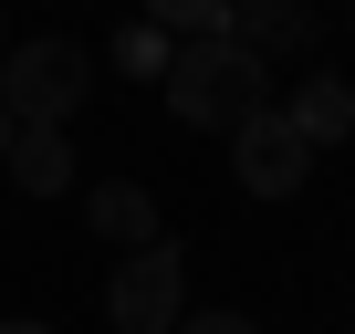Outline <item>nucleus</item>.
I'll return each mask as SVG.
<instances>
[{"instance_id":"f257e3e1","label":"nucleus","mask_w":355,"mask_h":334,"mask_svg":"<svg viewBox=\"0 0 355 334\" xmlns=\"http://www.w3.org/2000/svg\"><path fill=\"white\" fill-rule=\"evenodd\" d=\"M157 84H167V115H178V125H199V136H230L251 105H272V63L241 53L230 32H189V42L167 53Z\"/></svg>"},{"instance_id":"f03ea898","label":"nucleus","mask_w":355,"mask_h":334,"mask_svg":"<svg viewBox=\"0 0 355 334\" xmlns=\"http://www.w3.org/2000/svg\"><path fill=\"white\" fill-rule=\"evenodd\" d=\"M94 94V53L42 32V42H0V115L11 125H73Z\"/></svg>"},{"instance_id":"7ed1b4c3","label":"nucleus","mask_w":355,"mask_h":334,"mask_svg":"<svg viewBox=\"0 0 355 334\" xmlns=\"http://www.w3.org/2000/svg\"><path fill=\"white\" fill-rule=\"evenodd\" d=\"M105 313H115V334H167L178 313H189V261H178L167 240H136L115 261V282H105Z\"/></svg>"},{"instance_id":"20e7f679","label":"nucleus","mask_w":355,"mask_h":334,"mask_svg":"<svg viewBox=\"0 0 355 334\" xmlns=\"http://www.w3.org/2000/svg\"><path fill=\"white\" fill-rule=\"evenodd\" d=\"M230 167H241V188H251V199H293V188L313 178V146L293 136L282 105H251V115L230 125Z\"/></svg>"},{"instance_id":"39448f33","label":"nucleus","mask_w":355,"mask_h":334,"mask_svg":"<svg viewBox=\"0 0 355 334\" xmlns=\"http://www.w3.org/2000/svg\"><path fill=\"white\" fill-rule=\"evenodd\" d=\"M220 32H230L241 53H261V63H313V42H324L313 0H230Z\"/></svg>"},{"instance_id":"423d86ee","label":"nucleus","mask_w":355,"mask_h":334,"mask_svg":"<svg viewBox=\"0 0 355 334\" xmlns=\"http://www.w3.org/2000/svg\"><path fill=\"white\" fill-rule=\"evenodd\" d=\"M272 105L293 115V136H303L313 157L355 136V84H345V73H313V63H303V84H293V94H272Z\"/></svg>"},{"instance_id":"0eeeda50","label":"nucleus","mask_w":355,"mask_h":334,"mask_svg":"<svg viewBox=\"0 0 355 334\" xmlns=\"http://www.w3.org/2000/svg\"><path fill=\"white\" fill-rule=\"evenodd\" d=\"M0 178H11L21 199H63V188H73V136H63V125H11Z\"/></svg>"},{"instance_id":"6e6552de","label":"nucleus","mask_w":355,"mask_h":334,"mask_svg":"<svg viewBox=\"0 0 355 334\" xmlns=\"http://www.w3.org/2000/svg\"><path fill=\"white\" fill-rule=\"evenodd\" d=\"M84 220H94V240L136 251V240H157V188L146 178H94L84 188Z\"/></svg>"},{"instance_id":"1a4fd4ad","label":"nucleus","mask_w":355,"mask_h":334,"mask_svg":"<svg viewBox=\"0 0 355 334\" xmlns=\"http://www.w3.org/2000/svg\"><path fill=\"white\" fill-rule=\"evenodd\" d=\"M136 21H157V32L189 42V32H220L230 21V0H136Z\"/></svg>"},{"instance_id":"9d476101","label":"nucleus","mask_w":355,"mask_h":334,"mask_svg":"<svg viewBox=\"0 0 355 334\" xmlns=\"http://www.w3.org/2000/svg\"><path fill=\"white\" fill-rule=\"evenodd\" d=\"M167 53H178V32H157V21L115 32V73H167Z\"/></svg>"},{"instance_id":"9b49d317","label":"nucleus","mask_w":355,"mask_h":334,"mask_svg":"<svg viewBox=\"0 0 355 334\" xmlns=\"http://www.w3.org/2000/svg\"><path fill=\"white\" fill-rule=\"evenodd\" d=\"M167 334H261V324H251V313H230V303H220V313H178V324H167Z\"/></svg>"},{"instance_id":"f8f14e48","label":"nucleus","mask_w":355,"mask_h":334,"mask_svg":"<svg viewBox=\"0 0 355 334\" xmlns=\"http://www.w3.org/2000/svg\"><path fill=\"white\" fill-rule=\"evenodd\" d=\"M0 334H53V324H32V313H0Z\"/></svg>"},{"instance_id":"ddd939ff","label":"nucleus","mask_w":355,"mask_h":334,"mask_svg":"<svg viewBox=\"0 0 355 334\" xmlns=\"http://www.w3.org/2000/svg\"><path fill=\"white\" fill-rule=\"evenodd\" d=\"M0 157H11V115H0Z\"/></svg>"},{"instance_id":"4468645a","label":"nucleus","mask_w":355,"mask_h":334,"mask_svg":"<svg viewBox=\"0 0 355 334\" xmlns=\"http://www.w3.org/2000/svg\"><path fill=\"white\" fill-rule=\"evenodd\" d=\"M0 42H11V21H0Z\"/></svg>"}]
</instances>
